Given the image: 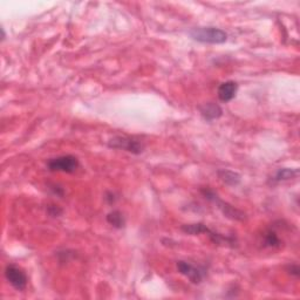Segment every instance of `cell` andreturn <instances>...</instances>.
I'll list each match as a JSON object with an SVG mask.
<instances>
[{
  "mask_svg": "<svg viewBox=\"0 0 300 300\" xmlns=\"http://www.w3.org/2000/svg\"><path fill=\"white\" fill-rule=\"evenodd\" d=\"M237 90H238L237 82L225 81L223 83H221L217 90L218 99L221 100L222 102H225V103L230 102L231 100L235 99V96H236Z\"/></svg>",
  "mask_w": 300,
  "mask_h": 300,
  "instance_id": "cell-8",
  "label": "cell"
},
{
  "mask_svg": "<svg viewBox=\"0 0 300 300\" xmlns=\"http://www.w3.org/2000/svg\"><path fill=\"white\" fill-rule=\"evenodd\" d=\"M176 266L180 275L188 278L192 284H201L204 278V272L201 269L191 265L188 262H184V260H179Z\"/></svg>",
  "mask_w": 300,
  "mask_h": 300,
  "instance_id": "cell-6",
  "label": "cell"
},
{
  "mask_svg": "<svg viewBox=\"0 0 300 300\" xmlns=\"http://www.w3.org/2000/svg\"><path fill=\"white\" fill-rule=\"evenodd\" d=\"M263 243L265 247H279L282 245V240L275 231L267 230L263 236Z\"/></svg>",
  "mask_w": 300,
  "mask_h": 300,
  "instance_id": "cell-12",
  "label": "cell"
},
{
  "mask_svg": "<svg viewBox=\"0 0 300 300\" xmlns=\"http://www.w3.org/2000/svg\"><path fill=\"white\" fill-rule=\"evenodd\" d=\"M79 166V160L73 155H62V156L51 159L47 162L48 170L52 173L73 174L76 172Z\"/></svg>",
  "mask_w": 300,
  "mask_h": 300,
  "instance_id": "cell-3",
  "label": "cell"
},
{
  "mask_svg": "<svg viewBox=\"0 0 300 300\" xmlns=\"http://www.w3.org/2000/svg\"><path fill=\"white\" fill-rule=\"evenodd\" d=\"M202 195L204 196V198L208 199L212 203H215L216 206L221 210L222 214L224 215V217H227L231 221H236V222H243L246 219V215L244 214L243 211H240V209L235 208L234 205H231L230 203L223 201L218 197V195L216 193L214 190L210 188H202L201 189Z\"/></svg>",
  "mask_w": 300,
  "mask_h": 300,
  "instance_id": "cell-1",
  "label": "cell"
},
{
  "mask_svg": "<svg viewBox=\"0 0 300 300\" xmlns=\"http://www.w3.org/2000/svg\"><path fill=\"white\" fill-rule=\"evenodd\" d=\"M106 201H107L109 204H113V203H115V201H116V197H115V195L113 192H107L106 193Z\"/></svg>",
  "mask_w": 300,
  "mask_h": 300,
  "instance_id": "cell-16",
  "label": "cell"
},
{
  "mask_svg": "<svg viewBox=\"0 0 300 300\" xmlns=\"http://www.w3.org/2000/svg\"><path fill=\"white\" fill-rule=\"evenodd\" d=\"M189 35L195 41L202 44L219 45L228 40V33L217 27H196L189 31Z\"/></svg>",
  "mask_w": 300,
  "mask_h": 300,
  "instance_id": "cell-2",
  "label": "cell"
},
{
  "mask_svg": "<svg viewBox=\"0 0 300 300\" xmlns=\"http://www.w3.org/2000/svg\"><path fill=\"white\" fill-rule=\"evenodd\" d=\"M198 109H199V113H201L202 118L209 122L217 120V119H219L222 115H223L222 108L219 107L217 103H214V102L203 103V105L199 106Z\"/></svg>",
  "mask_w": 300,
  "mask_h": 300,
  "instance_id": "cell-7",
  "label": "cell"
},
{
  "mask_svg": "<svg viewBox=\"0 0 300 300\" xmlns=\"http://www.w3.org/2000/svg\"><path fill=\"white\" fill-rule=\"evenodd\" d=\"M5 278L18 291H24L27 286V276L24 270L17 265H7L5 269Z\"/></svg>",
  "mask_w": 300,
  "mask_h": 300,
  "instance_id": "cell-5",
  "label": "cell"
},
{
  "mask_svg": "<svg viewBox=\"0 0 300 300\" xmlns=\"http://www.w3.org/2000/svg\"><path fill=\"white\" fill-rule=\"evenodd\" d=\"M106 219H107L108 224H111L112 227L115 229H122L125 227L124 216L121 211H119V210H113L109 212V214L107 215V217H106Z\"/></svg>",
  "mask_w": 300,
  "mask_h": 300,
  "instance_id": "cell-11",
  "label": "cell"
},
{
  "mask_svg": "<svg viewBox=\"0 0 300 300\" xmlns=\"http://www.w3.org/2000/svg\"><path fill=\"white\" fill-rule=\"evenodd\" d=\"M217 175L219 177V180H221L224 184L230 186L238 185L241 180V177L240 174L236 172H232V170H229V169H219L217 172Z\"/></svg>",
  "mask_w": 300,
  "mask_h": 300,
  "instance_id": "cell-9",
  "label": "cell"
},
{
  "mask_svg": "<svg viewBox=\"0 0 300 300\" xmlns=\"http://www.w3.org/2000/svg\"><path fill=\"white\" fill-rule=\"evenodd\" d=\"M180 230L186 235L198 236V235H202V234H208V231L210 230V229L203 223H192V224L182 225V227H180Z\"/></svg>",
  "mask_w": 300,
  "mask_h": 300,
  "instance_id": "cell-10",
  "label": "cell"
},
{
  "mask_svg": "<svg viewBox=\"0 0 300 300\" xmlns=\"http://www.w3.org/2000/svg\"><path fill=\"white\" fill-rule=\"evenodd\" d=\"M52 190H53V192L56 193V195L60 196V197H62V196H63V189H62V188H60V186L54 185L53 188H52Z\"/></svg>",
  "mask_w": 300,
  "mask_h": 300,
  "instance_id": "cell-17",
  "label": "cell"
},
{
  "mask_svg": "<svg viewBox=\"0 0 300 300\" xmlns=\"http://www.w3.org/2000/svg\"><path fill=\"white\" fill-rule=\"evenodd\" d=\"M47 212L52 217H59L62 214V209L59 208L58 205H50L47 208Z\"/></svg>",
  "mask_w": 300,
  "mask_h": 300,
  "instance_id": "cell-14",
  "label": "cell"
},
{
  "mask_svg": "<svg viewBox=\"0 0 300 300\" xmlns=\"http://www.w3.org/2000/svg\"><path fill=\"white\" fill-rule=\"evenodd\" d=\"M108 147L113 149L125 150L134 155L141 154L144 149L143 143L140 140L128 136H115L111 138L108 142Z\"/></svg>",
  "mask_w": 300,
  "mask_h": 300,
  "instance_id": "cell-4",
  "label": "cell"
},
{
  "mask_svg": "<svg viewBox=\"0 0 300 300\" xmlns=\"http://www.w3.org/2000/svg\"><path fill=\"white\" fill-rule=\"evenodd\" d=\"M299 172L297 169H290V168H283V169H279L278 172L276 173L275 177H273V180L276 182H282V180H289L292 179H296L298 176Z\"/></svg>",
  "mask_w": 300,
  "mask_h": 300,
  "instance_id": "cell-13",
  "label": "cell"
},
{
  "mask_svg": "<svg viewBox=\"0 0 300 300\" xmlns=\"http://www.w3.org/2000/svg\"><path fill=\"white\" fill-rule=\"evenodd\" d=\"M288 271H289V273L291 276L299 277V275H300V269H299V266L297 265V264H291V265H289Z\"/></svg>",
  "mask_w": 300,
  "mask_h": 300,
  "instance_id": "cell-15",
  "label": "cell"
}]
</instances>
